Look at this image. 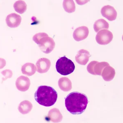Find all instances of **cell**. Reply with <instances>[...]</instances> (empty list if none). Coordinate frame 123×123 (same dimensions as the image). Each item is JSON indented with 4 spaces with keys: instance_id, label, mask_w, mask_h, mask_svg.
Listing matches in <instances>:
<instances>
[{
    "instance_id": "obj_20",
    "label": "cell",
    "mask_w": 123,
    "mask_h": 123,
    "mask_svg": "<svg viewBox=\"0 0 123 123\" xmlns=\"http://www.w3.org/2000/svg\"><path fill=\"white\" fill-rule=\"evenodd\" d=\"M63 7L64 10L67 12H74L75 11L76 6L73 0H65L63 1Z\"/></svg>"
},
{
    "instance_id": "obj_5",
    "label": "cell",
    "mask_w": 123,
    "mask_h": 123,
    "mask_svg": "<svg viewBox=\"0 0 123 123\" xmlns=\"http://www.w3.org/2000/svg\"><path fill=\"white\" fill-rule=\"evenodd\" d=\"M109 65H110L109 63L106 62H99L96 61H93L88 64L87 69L88 72L91 74L101 76L102 71L104 68Z\"/></svg>"
},
{
    "instance_id": "obj_12",
    "label": "cell",
    "mask_w": 123,
    "mask_h": 123,
    "mask_svg": "<svg viewBox=\"0 0 123 123\" xmlns=\"http://www.w3.org/2000/svg\"><path fill=\"white\" fill-rule=\"evenodd\" d=\"M50 60L46 58H42L39 59L36 63L37 72L40 74L46 73L50 68Z\"/></svg>"
},
{
    "instance_id": "obj_6",
    "label": "cell",
    "mask_w": 123,
    "mask_h": 123,
    "mask_svg": "<svg viewBox=\"0 0 123 123\" xmlns=\"http://www.w3.org/2000/svg\"><path fill=\"white\" fill-rule=\"evenodd\" d=\"M113 35L110 31L103 30L97 34L96 37L97 42L100 45H107L112 41Z\"/></svg>"
},
{
    "instance_id": "obj_14",
    "label": "cell",
    "mask_w": 123,
    "mask_h": 123,
    "mask_svg": "<svg viewBox=\"0 0 123 123\" xmlns=\"http://www.w3.org/2000/svg\"><path fill=\"white\" fill-rule=\"evenodd\" d=\"M48 117L50 120L54 123L60 122L63 118L59 109L56 108H53L49 111Z\"/></svg>"
},
{
    "instance_id": "obj_4",
    "label": "cell",
    "mask_w": 123,
    "mask_h": 123,
    "mask_svg": "<svg viewBox=\"0 0 123 123\" xmlns=\"http://www.w3.org/2000/svg\"><path fill=\"white\" fill-rule=\"evenodd\" d=\"M55 67L57 72L64 76L73 73L75 68L73 62L65 56L60 57L57 60Z\"/></svg>"
},
{
    "instance_id": "obj_19",
    "label": "cell",
    "mask_w": 123,
    "mask_h": 123,
    "mask_svg": "<svg viewBox=\"0 0 123 123\" xmlns=\"http://www.w3.org/2000/svg\"><path fill=\"white\" fill-rule=\"evenodd\" d=\"M14 8L17 12L22 14L27 9V5L23 0H18L14 4Z\"/></svg>"
},
{
    "instance_id": "obj_10",
    "label": "cell",
    "mask_w": 123,
    "mask_h": 123,
    "mask_svg": "<svg viewBox=\"0 0 123 123\" xmlns=\"http://www.w3.org/2000/svg\"><path fill=\"white\" fill-rule=\"evenodd\" d=\"M31 85L29 78L25 76H21L17 79L16 86L17 89L21 92H25L29 89Z\"/></svg>"
},
{
    "instance_id": "obj_11",
    "label": "cell",
    "mask_w": 123,
    "mask_h": 123,
    "mask_svg": "<svg viewBox=\"0 0 123 123\" xmlns=\"http://www.w3.org/2000/svg\"><path fill=\"white\" fill-rule=\"evenodd\" d=\"M91 55L90 52L85 49H81L78 52L75 57L76 61L79 64L85 65L89 60Z\"/></svg>"
},
{
    "instance_id": "obj_21",
    "label": "cell",
    "mask_w": 123,
    "mask_h": 123,
    "mask_svg": "<svg viewBox=\"0 0 123 123\" xmlns=\"http://www.w3.org/2000/svg\"><path fill=\"white\" fill-rule=\"evenodd\" d=\"M1 74L5 76L4 78H2L3 81L8 78H11L12 76L13 73L10 69H6L2 71Z\"/></svg>"
},
{
    "instance_id": "obj_9",
    "label": "cell",
    "mask_w": 123,
    "mask_h": 123,
    "mask_svg": "<svg viewBox=\"0 0 123 123\" xmlns=\"http://www.w3.org/2000/svg\"><path fill=\"white\" fill-rule=\"evenodd\" d=\"M89 33V29L87 27L83 26L79 27L74 31L73 37L77 42L85 39L88 37Z\"/></svg>"
},
{
    "instance_id": "obj_1",
    "label": "cell",
    "mask_w": 123,
    "mask_h": 123,
    "mask_svg": "<svg viewBox=\"0 0 123 123\" xmlns=\"http://www.w3.org/2000/svg\"><path fill=\"white\" fill-rule=\"evenodd\" d=\"M88 98L85 94L74 92L69 94L65 98L66 108L73 115H80L86 109Z\"/></svg>"
},
{
    "instance_id": "obj_8",
    "label": "cell",
    "mask_w": 123,
    "mask_h": 123,
    "mask_svg": "<svg viewBox=\"0 0 123 123\" xmlns=\"http://www.w3.org/2000/svg\"><path fill=\"white\" fill-rule=\"evenodd\" d=\"M21 19L19 15L13 13L7 16L6 18V22L8 26L11 28H15L20 25Z\"/></svg>"
},
{
    "instance_id": "obj_22",
    "label": "cell",
    "mask_w": 123,
    "mask_h": 123,
    "mask_svg": "<svg viewBox=\"0 0 123 123\" xmlns=\"http://www.w3.org/2000/svg\"><path fill=\"white\" fill-rule=\"evenodd\" d=\"M6 64V62L5 59L0 58V69H3Z\"/></svg>"
},
{
    "instance_id": "obj_17",
    "label": "cell",
    "mask_w": 123,
    "mask_h": 123,
    "mask_svg": "<svg viewBox=\"0 0 123 123\" xmlns=\"http://www.w3.org/2000/svg\"><path fill=\"white\" fill-rule=\"evenodd\" d=\"M32 104L29 101H23L18 105V110L19 112L23 115H25L29 113L32 110Z\"/></svg>"
},
{
    "instance_id": "obj_7",
    "label": "cell",
    "mask_w": 123,
    "mask_h": 123,
    "mask_svg": "<svg viewBox=\"0 0 123 123\" xmlns=\"http://www.w3.org/2000/svg\"><path fill=\"white\" fill-rule=\"evenodd\" d=\"M101 14L103 17L110 21L116 19L117 14L115 8L111 6H104L102 7Z\"/></svg>"
},
{
    "instance_id": "obj_15",
    "label": "cell",
    "mask_w": 123,
    "mask_h": 123,
    "mask_svg": "<svg viewBox=\"0 0 123 123\" xmlns=\"http://www.w3.org/2000/svg\"><path fill=\"white\" fill-rule=\"evenodd\" d=\"M60 90L64 92H68L72 89V83L69 78L67 77L60 78L58 82Z\"/></svg>"
},
{
    "instance_id": "obj_2",
    "label": "cell",
    "mask_w": 123,
    "mask_h": 123,
    "mask_svg": "<svg viewBox=\"0 0 123 123\" xmlns=\"http://www.w3.org/2000/svg\"><path fill=\"white\" fill-rule=\"evenodd\" d=\"M34 97L40 105L45 107L51 106L56 103L57 93L52 87L42 85L38 87Z\"/></svg>"
},
{
    "instance_id": "obj_3",
    "label": "cell",
    "mask_w": 123,
    "mask_h": 123,
    "mask_svg": "<svg viewBox=\"0 0 123 123\" xmlns=\"http://www.w3.org/2000/svg\"><path fill=\"white\" fill-rule=\"evenodd\" d=\"M32 39L39 46L41 51L46 54L52 52L55 47V43L53 39L44 32L35 34Z\"/></svg>"
},
{
    "instance_id": "obj_13",
    "label": "cell",
    "mask_w": 123,
    "mask_h": 123,
    "mask_svg": "<svg viewBox=\"0 0 123 123\" xmlns=\"http://www.w3.org/2000/svg\"><path fill=\"white\" fill-rule=\"evenodd\" d=\"M115 75V71L113 67L107 66L102 71L101 76L105 81H110L113 79Z\"/></svg>"
},
{
    "instance_id": "obj_16",
    "label": "cell",
    "mask_w": 123,
    "mask_h": 123,
    "mask_svg": "<svg viewBox=\"0 0 123 123\" xmlns=\"http://www.w3.org/2000/svg\"><path fill=\"white\" fill-rule=\"evenodd\" d=\"M37 68L35 64L32 63H26L21 67V71L24 74L27 76H32L35 74Z\"/></svg>"
},
{
    "instance_id": "obj_18",
    "label": "cell",
    "mask_w": 123,
    "mask_h": 123,
    "mask_svg": "<svg viewBox=\"0 0 123 123\" xmlns=\"http://www.w3.org/2000/svg\"><path fill=\"white\" fill-rule=\"evenodd\" d=\"M109 27V24L105 20L100 19L97 20L94 24V30L96 32H97L103 29H108Z\"/></svg>"
}]
</instances>
